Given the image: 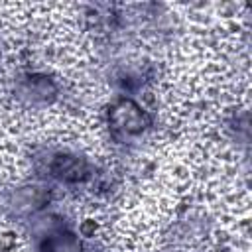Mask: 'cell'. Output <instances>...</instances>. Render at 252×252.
Returning a JSON list of instances; mask_svg holds the SVG:
<instances>
[{"instance_id": "277c9868", "label": "cell", "mask_w": 252, "mask_h": 252, "mask_svg": "<svg viewBox=\"0 0 252 252\" xmlns=\"http://www.w3.org/2000/svg\"><path fill=\"white\" fill-rule=\"evenodd\" d=\"M0 61H2V49H0Z\"/></svg>"}, {"instance_id": "7a4b0ae2", "label": "cell", "mask_w": 252, "mask_h": 252, "mask_svg": "<svg viewBox=\"0 0 252 252\" xmlns=\"http://www.w3.org/2000/svg\"><path fill=\"white\" fill-rule=\"evenodd\" d=\"M49 171L61 181H81L87 177V163L75 154H59L49 163Z\"/></svg>"}, {"instance_id": "6da1fadb", "label": "cell", "mask_w": 252, "mask_h": 252, "mask_svg": "<svg viewBox=\"0 0 252 252\" xmlns=\"http://www.w3.org/2000/svg\"><path fill=\"white\" fill-rule=\"evenodd\" d=\"M108 122L112 126V130H116L124 136H134V134H142L146 130V126L150 124V118L140 104H136L130 98H122L110 106Z\"/></svg>"}, {"instance_id": "3957f363", "label": "cell", "mask_w": 252, "mask_h": 252, "mask_svg": "<svg viewBox=\"0 0 252 252\" xmlns=\"http://www.w3.org/2000/svg\"><path fill=\"white\" fill-rule=\"evenodd\" d=\"M83 244L75 232L69 230H51L45 234L43 252H81Z\"/></svg>"}]
</instances>
